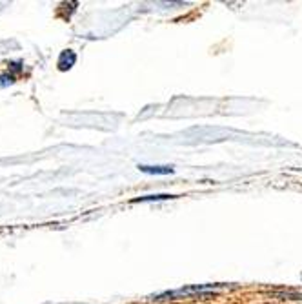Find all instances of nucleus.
Wrapping results in <instances>:
<instances>
[{
	"label": "nucleus",
	"instance_id": "f257e3e1",
	"mask_svg": "<svg viewBox=\"0 0 302 304\" xmlns=\"http://www.w3.org/2000/svg\"><path fill=\"white\" fill-rule=\"evenodd\" d=\"M220 284H195V286H189V288H180L177 291H166V293H160L157 297H153V301H162L164 297L173 299V297H182V295H193V293H202V291L213 290V288H219Z\"/></svg>",
	"mask_w": 302,
	"mask_h": 304
},
{
	"label": "nucleus",
	"instance_id": "f03ea898",
	"mask_svg": "<svg viewBox=\"0 0 302 304\" xmlns=\"http://www.w3.org/2000/svg\"><path fill=\"white\" fill-rule=\"evenodd\" d=\"M138 170L144 173H150V175H168V173H173L171 166H146V164H140Z\"/></svg>",
	"mask_w": 302,
	"mask_h": 304
},
{
	"label": "nucleus",
	"instance_id": "7ed1b4c3",
	"mask_svg": "<svg viewBox=\"0 0 302 304\" xmlns=\"http://www.w3.org/2000/svg\"><path fill=\"white\" fill-rule=\"evenodd\" d=\"M76 57L73 51H64L60 55V58H58V68L62 69V71H66V69H69L73 64H75Z\"/></svg>",
	"mask_w": 302,
	"mask_h": 304
},
{
	"label": "nucleus",
	"instance_id": "20e7f679",
	"mask_svg": "<svg viewBox=\"0 0 302 304\" xmlns=\"http://www.w3.org/2000/svg\"><path fill=\"white\" fill-rule=\"evenodd\" d=\"M166 199H173V195H148V197H140L135 199L133 202H151V201H166Z\"/></svg>",
	"mask_w": 302,
	"mask_h": 304
},
{
	"label": "nucleus",
	"instance_id": "39448f33",
	"mask_svg": "<svg viewBox=\"0 0 302 304\" xmlns=\"http://www.w3.org/2000/svg\"><path fill=\"white\" fill-rule=\"evenodd\" d=\"M13 76L11 75H2L0 76V84H2V86H7V84H13Z\"/></svg>",
	"mask_w": 302,
	"mask_h": 304
}]
</instances>
